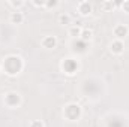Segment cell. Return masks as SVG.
I'll return each mask as SVG.
<instances>
[{"instance_id":"1","label":"cell","mask_w":129,"mask_h":127,"mask_svg":"<svg viewBox=\"0 0 129 127\" xmlns=\"http://www.w3.org/2000/svg\"><path fill=\"white\" fill-rule=\"evenodd\" d=\"M114 33H116V36L117 37H126L128 36V29L125 27V26H119V27H116V30H114Z\"/></svg>"},{"instance_id":"2","label":"cell","mask_w":129,"mask_h":127,"mask_svg":"<svg viewBox=\"0 0 129 127\" xmlns=\"http://www.w3.org/2000/svg\"><path fill=\"white\" fill-rule=\"evenodd\" d=\"M81 27H77V26H74L71 30H69V34L72 36V37H78V36H81Z\"/></svg>"},{"instance_id":"3","label":"cell","mask_w":129,"mask_h":127,"mask_svg":"<svg viewBox=\"0 0 129 127\" xmlns=\"http://www.w3.org/2000/svg\"><path fill=\"white\" fill-rule=\"evenodd\" d=\"M21 20H23V15H21L20 12H14V14L11 15V21H12V23H20Z\"/></svg>"},{"instance_id":"4","label":"cell","mask_w":129,"mask_h":127,"mask_svg":"<svg viewBox=\"0 0 129 127\" xmlns=\"http://www.w3.org/2000/svg\"><path fill=\"white\" fill-rule=\"evenodd\" d=\"M59 21H60L62 24H69L71 18H69V15H63V14H62V15L59 17Z\"/></svg>"},{"instance_id":"5","label":"cell","mask_w":129,"mask_h":127,"mask_svg":"<svg viewBox=\"0 0 129 127\" xmlns=\"http://www.w3.org/2000/svg\"><path fill=\"white\" fill-rule=\"evenodd\" d=\"M92 34H93L92 32H81L83 39H86V40H87V39H90V37H92Z\"/></svg>"},{"instance_id":"6","label":"cell","mask_w":129,"mask_h":127,"mask_svg":"<svg viewBox=\"0 0 129 127\" xmlns=\"http://www.w3.org/2000/svg\"><path fill=\"white\" fill-rule=\"evenodd\" d=\"M11 5H12V6H23L24 3H23V2H17V3H15V2H11Z\"/></svg>"}]
</instances>
